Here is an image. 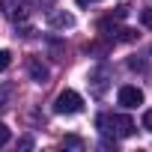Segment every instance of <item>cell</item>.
<instances>
[{
	"mask_svg": "<svg viewBox=\"0 0 152 152\" xmlns=\"http://www.w3.org/2000/svg\"><path fill=\"white\" fill-rule=\"evenodd\" d=\"M96 125H99V131H102L104 137H113V140H125V137H131L134 128H137L134 119L125 116V113H99Z\"/></svg>",
	"mask_w": 152,
	"mask_h": 152,
	"instance_id": "6da1fadb",
	"label": "cell"
},
{
	"mask_svg": "<svg viewBox=\"0 0 152 152\" xmlns=\"http://www.w3.org/2000/svg\"><path fill=\"white\" fill-rule=\"evenodd\" d=\"M84 110V99L75 93V90H63L54 102V113H63V116H75Z\"/></svg>",
	"mask_w": 152,
	"mask_h": 152,
	"instance_id": "7a4b0ae2",
	"label": "cell"
},
{
	"mask_svg": "<svg viewBox=\"0 0 152 152\" xmlns=\"http://www.w3.org/2000/svg\"><path fill=\"white\" fill-rule=\"evenodd\" d=\"M0 9H3V15L9 21H27L30 15V0H0Z\"/></svg>",
	"mask_w": 152,
	"mask_h": 152,
	"instance_id": "3957f363",
	"label": "cell"
},
{
	"mask_svg": "<svg viewBox=\"0 0 152 152\" xmlns=\"http://www.w3.org/2000/svg\"><path fill=\"white\" fill-rule=\"evenodd\" d=\"M27 75L36 81V84H48V78H51V69L39 60V57H27Z\"/></svg>",
	"mask_w": 152,
	"mask_h": 152,
	"instance_id": "277c9868",
	"label": "cell"
},
{
	"mask_svg": "<svg viewBox=\"0 0 152 152\" xmlns=\"http://www.w3.org/2000/svg\"><path fill=\"white\" fill-rule=\"evenodd\" d=\"M116 99H119V104L122 107H137V104H143V93L137 90V87H119V93H116Z\"/></svg>",
	"mask_w": 152,
	"mask_h": 152,
	"instance_id": "5b68a950",
	"label": "cell"
},
{
	"mask_svg": "<svg viewBox=\"0 0 152 152\" xmlns=\"http://www.w3.org/2000/svg\"><path fill=\"white\" fill-rule=\"evenodd\" d=\"M107 66H99L93 75H90V90H93V96L99 99V96H104V90H107Z\"/></svg>",
	"mask_w": 152,
	"mask_h": 152,
	"instance_id": "8992f818",
	"label": "cell"
},
{
	"mask_svg": "<svg viewBox=\"0 0 152 152\" xmlns=\"http://www.w3.org/2000/svg\"><path fill=\"white\" fill-rule=\"evenodd\" d=\"M48 27L69 30V27H75V18H72L69 12H54V9H48Z\"/></svg>",
	"mask_w": 152,
	"mask_h": 152,
	"instance_id": "52a82bcc",
	"label": "cell"
},
{
	"mask_svg": "<svg viewBox=\"0 0 152 152\" xmlns=\"http://www.w3.org/2000/svg\"><path fill=\"white\" fill-rule=\"evenodd\" d=\"M12 93H15V87H12V84H3V87H0V110H3V107H9Z\"/></svg>",
	"mask_w": 152,
	"mask_h": 152,
	"instance_id": "ba28073f",
	"label": "cell"
},
{
	"mask_svg": "<svg viewBox=\"0 0 152 152\" xmlns=\"http://www.w3.org/2000/svg\"><path fill=\"white\" fill-rule=\"evenodd\" d=\"M128 69H131V72H146V63L137 60V57H131V60H128Z\"/></svg>",
	"mask_w": 152,
	"mask_h": 152,
	"instance_id": "9c48e42d",
	"label": "cell"
},
{
	"mask_svg": "<svg viewBox=\"0 0 152 152\" xmlns=\"http://www.w3.org/2000/svg\"><path fill=\"white\" fill-rule=\"evenodd\" d=\"M9 63H12V54H9V51H0V72H6Z\"/></svg>",
	"mask_w": 152,
	"mask_h": 152,
	"instance_id": "30bf717a",
	"label": "cell"
},
{
	"mask_svg": "<svg viewBox=\"0 0 152 152\" xmlns=\"http://www.w3.org/2000/svg\"><path fill=\"white\" fill-rule=\"evenodd\" d=\"M9 137H12V134H9V128L0 122V146H6V143H9Z\"/></svg>",
	"mask_w": 152,
	"mask_h": 152,
	"instance_id": "8fae6325",
	"label": "cell"
},
{
	"mask_svg": "<svg viewBox=\"0 0 152 152\" xmlns=\"http://www.w3.org/2000/svg\"><path fill=\"white\" fill-rule=\"evenodd\" d=\"M63 146H75V149H81V146H84V140H81V137H66V140H63Z\"/></svg>",
	"mask_w": 152,
	"mask_h": 152,
	"instance_id": "7c38bea8",
	"label": "cell"
},
{
	"mask_svg": "<svg viewBox=\"0 0 152 152\" xmlns=\"http://www.w3.org/2000/svg\"><path fill=\"white\" fill-rule=\"evenodd\" d=\"M119 39H122V42H134L137 33H134V30H119Z\"/></svg>",
	"mask_w": 152,
	"mask_h": 152,
	"instance_id": "4fadbf2b",
	"label": "cell"
},
{
	"mask_svg": "<svg viewBox=\"0 0 152 152\" xmlns=\"http://www.w3.org/2000/svg\"><path fill=\"white\" fill-rule=\"evenodd\" d=\"M140 21H143V27H152V9H143Z\"/></svg>",
	"mask_w": 152,
	"mask_h": 152,
	"instance_id": "5bb4252c",
	"label": "cell"
},
{
	"mask_svg": "<svg viewBox=\"0 0 152 152\" xmlns=\"http://www.w3.org/2000/svg\"><path fill=\"white\" fill-rule=\"evenodd\" d=\"M143 128H146V131H152V107L143 113Z\"/></svg>",
	"mask_w": 152,
	"mask_h": 152,
	"instance_id": "9a60e30c",
	"label": "cell"
},
{
	"mask_svg": "<svg viewBox=\"0 0 152 152\" xmlns=\"http://www.w3.org/2000/svg\"><path fill=\"white\" fill-rule=\"evenodd\" d=\"M128 15V6H116V12H113V18H125Z\"/></svg>",
	"mask_w": 152,
	"mask_h": 152,
	"instance_id": "2e32d148",
	"label": "cell"
},
{
	"mask_svg": "<svg viewBox=\"0 0 152 152\" xmlns=\"http://www.w3.org/2000/svg\"><path fill=\"white\" fill-rule=\"evenodd\" d=\"M18 146H21V149H30V146H33V140H30V137H21V143H18Z\"/></svg>",
	"mask_w": 152,
	"mask_h": 152,
	"instance_id": "e0dca14e",
	"label": "cell"
},
{
	"mask_svg": "<svg viewBox=\"0 0 152 152\" xmlns=\"http://www.w3.org/2000/svg\"><path fill=\"white\" fill-rule=\"evenodd\" d=\"M78 6H90V3H102V0H75Z\"/></svg>",
	"mask_w": 152,
	"mask_h": 152,
	"instance_id": "ac0fdd59",
	"label": "cell"
},
{
	"mask_svg": "<svg viewBox=\"0 0 152 152\" xmlns=\"http://www.w3.org/2000/svg\"><path fill=\"white\" fill-rule=\"evenodd\" d=\"M36 3H42L45 9H51V6H54V0H36Z\"/></svg>",
	"mask_w": 152,
	"mask_h": 152,
	"instance_id": "d6986e66",
	"label": "cell"
}]
</instances>
